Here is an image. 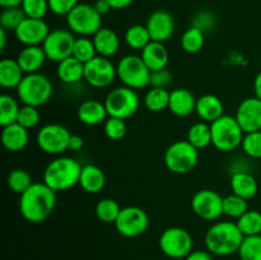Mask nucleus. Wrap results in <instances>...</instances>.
Listing matches in <instances>:
<instances>
[{"mask_svg":"<svg viewBox=\"0 0 261 260\" xmlns=\"http://www.w3.org/2000/svg\"><path fill=\"white\" fill-rule=\"evenodd\" d=\"M56 206V191L45 183H33L19 195V211L30 223H42Z\"/></svg>","mask_w":261,"mask_h":260,"instance_id":"1","label":"nucleus"},{"mask_svg":"<svg viewBox=\"0 0 261 260\" xmlns=\"http://www.w3.org/2000/svg\"><path fill=\"white\" fill-rule=\"evenodd\" d=\"M245 236L234 222H217L206 231L204 241L212 255L228 256L239 251Z\"/></svg>","mask_w":261,"mask_h":260,"instance_id":"2","label":"nucleus"},{"mask_svg":"<svg viewBox=\"0 0 261 260\" xmlns=\"http://www.w3.org/2000/svg\"><path fill=\"white\" fill-rule=\"evenodd\" d=\"M83 166L71 157H58L51 161L43 171V183L53 190L65 191L79 185Z\"/></svg>","mask_w":261,"mask_h":260,"instance_id":"3","label":"nucleus"},{"mask_svg":"<svg viewBox=\"0 0 261 260\" xmlns=\"http://www.w3.org/2000/svg\"><path fill=\"white\" fill-rule=\"evenodd\" d=\"M53 83L45 74H25L17 88L18 98L23 105L41 107L47 103L53 96Z\"/></svg>","mask_w":261,"mask_h":260,"instance_id":"4","label":"nucleus"},{"mask_svg":"<svg viewBox=\"0 0 261 260\" xmlns=\"http://www.w3.org/2000/svg\"><path fill=\"white\" fill-rule=\"evenodd\" d=\"M212 144L221 152H232L242 144L245 133L236 117L223 115L211 124Z\"/></svg>","mask_w":261,"mask_h":260,"instance_id":"5","label":"nucleus"},{"mask_svg":"<svg viewBox=\"0 0 261 260\" xmlns=\"http://www.w3.org/2000/svg\"><path fill=\"white\" fill-rule=\"evenodd\" d=\"M199 161V149L189 140H176L166 149L163 162L171 172L184 175L195 168Z\"/></svg>","mask_w":261,"mask_h":260,"instance_id":"6","label":"nucleus"},{"mask_svg":"<svg viewBox=\"0 0 261 260\" xmlns=\"http://www.w3.org/2000/svg\"><path fill=\"white\" fill-rule=\"evenodd\" d=\"M65 19L69 30L81 37H91L102 28V15L94 5L87 3H79Z\"/></svg>","mask_w":261,"mask_h":260,"instance_id":"7","label":"nucleus"},{"mask_svg":"<svg viewBox=\"0 0 261 260\" xmlns=\"http://www.w3.org/2000/svg\"><path fill=\"white\" fill-rule=\"evenodd\" d=\"M117 78L121 81L125 87L133 89H143L147 86H150V74L145 63L143 61L142 56L138 55H126L116 65Z\"/></svg>","mask_w":261,"mask_h":260,"instance_id":"8","label":"nucleus"},{"mask_svg":"<svg viewBox=\"0 0 261 260\" xmlns=\"http://www.w3.org/2000/svg\"><path fill=\"white\" fill-rule=\"evenodd\" d=\"M110 117L126 120L135 115L140 105L137 91L129 87H117L107 93L103 101Z\"/></svg>","mask_w":261,"mask_h":260,"instance_id":"9","label":"nucleus"},{"mask_svg":"<svg viewBox=\"0 0 261 260\" xmlns=\"http://www.w3.org/2000/svg\"><path fill=\"white\" fill-rule=\"evenodd\" d=\"M160 249L171 259H185L193 251V237L181 227L165 229L158 240Z\"/></svg>","mask_w":261,"mask_h":260,"instance_id":"10","label":"nucleus"},{"mask_svg":"<svg viewBox=\"0 0 261 260\" xmlns=\"http://www.w3.org/2000/svg\"><path fill=\"white\" fill-rule=\"evenodd\" d=\"M71 133L60 124L43 125L37 133L36 142L38 148L47 154H63L69 150Z\"/></svg>","mask_w":261,"mask_h":260,"instance_id":"11","label":"nucleus"},{"mask_svg":"<svg viewBox=\"0 0 261 260\" xmlns=\"http://www.w3.org/2000/svg\"><path fill=\"white\" fill-rule=\"evenodd\" d=\"M116 231L124 237H138L144 233L149 227V217L140 206L129 205L121 208L115 222Z\"/></svg>","mask_w":261,"mask_h":260,"instance_id":"12","label":"nucleus"},{"mask_svg":"<svg viewBox=\"0 0 261 260\" xmlns=\"http://www.w3.org/2000/svg\"><path fill=\"white\" fill-rule=\"evenodd\" d=\"M75 40L76 38L74 37V33L70 30L59 28V30L50 31L48 36L41 46L45 51L47 60L59 64L60 61L73 56Z\"/></svg>","mask_w":261,"mask_h":260,"instance_id":"13","label":"nucleus"},{"mask_svg":"<svg viewBox=\"0 0 261 260\" xmlns=\"http://www.w3.org/2000/svg\"><path fill=\"white\" fill-rule=\"evenodd\" d=\"M117 76L116 65L110 59L98 56L84 64V81L94 88H106Z\"/></svg>","mask_w":261,"mask_h":260,"instance_id":"14","label":"nucleus"},{"mask_svg":"<svg viewBox=\"0 0 261 260\" xmlns=\"http://www.w3.org/2000/svg\"><path fill=\"white\" fill-rule=\"evenodd\" d=\"M223 199L217 191L203 189L194 194L191 199V209L199 218L216 221L223 216Z\"/></svg>","mask_w":261,"mask_h":260,"instance_id":"15","label":"nucleus"},{"mask_svg":"<svg viewBox=\"0 0 261 260\" xmlns=\"http://www.w3.org/2000/svg\"><path fill=\"white\" fill-rule=\"evenodd\" d=\"M48 33L50 30L47 23L43 19H35V18H25L14 31V36L18 42L23 43L24 46H41Z\"/></svg>","mask_w":261,"mask_h":260,"instance_id":"16","label":"nucleus"},{"mask_svg":"<svg viewBox=\"0 0 261 260\" xmlns=\"http://www.w3.org/2000/svg\"><path fill=\"white\" fill-rule=\"evenodd\" d=\"M234 117L245 134L261 130V99L257 97L244 99L237 107Z\"/></svg>","mask_w":261,"mask_h":260,"instance_id":"17","label":"nucleus"},{"mask_svg":"<svg viewBox=\"0 0 261 260\" xmlns=\"http://www.w3.org/2000/svg\"><path fill=\"white\" fill-rule=\"evenodd\" d=\"M147 28L152 41L165 43L175 32V19L167 10H155L148 17Z\"/></svg>","mask_w":261,"mask_h":260,"instance_id":"18","label":"nucleus"},{"mask_svg":"<svg viewBox=\"0 0 261 260\" xmlns=\"http://www.w3.org/2000/svg\"><path fill=\"white\" fill-rule=\"evenodd\" d=\"M196 97L190 89L176 88L170 92L168 110L178 117H188L196 110Z\"/></svg>","mask_w":261,"mask_h":260,"instance_id":"19","label":"nucleus"},{"mask_svg":"<svg viewBox=\"0 0 261 260\" xmlns=\"http://www.w3.org/2000/svg\"><path fill=\"white\" fill-rule=\"evenodd\" d=\"M76 115H78L79 121L88 126L102 124L110 117L103 102L97 101V99H86L82 102L79 105Z\"/></svg>","mask_w":261,"mask_h":260,"instance_id":"20","label":"nucleus"},{"mask_svg":"<svg viewBox=\"0 0 261 260\" xmlns=\"http://www.w3.org/2000/svg\"><path fill=\"white\" fill-rule=\"evenodd\" d=\"M30 140L28 129L23 127L22 125L14 122V124L7 125L2 130V143L4 148L9 152H20L24 149Z\"/></svg>","mask_w":261,"mask_h":260,"instance_id":"21","label":"nucleus"},{"mask_svg":"<svg viewBox=\"0 0 261 260\" xmlns=\"http://www.w3.org/2000/svg\"><path fill=\"white\" fill-rule=\"evenodd\" d=\"M195 112L203 121L212 124L224 115V105L214 94H203L196 99Z\"/></svg>","mask_w":261,"mask_h":260,"instance_id":"22","label":"nucleus"},{"mask_svg":"<svg viewBox=\"0 0 261 260\" xmlns=\"http://www.w3.org/2000/svg\"><path fill=\"white\" fill-rule=\"evenodd\" d=\"M46 60L42 46H24L17 56L18 64L25 74L38 73Z\"/></svg>","mask_w":261,"mask_h":260,"instance_id":"23","label":"nucleus"},{"mask_svg":"<svg viewBox=\"0 0 261 260\" xmlns=\"http://www.w3.org/2000/svg\"><path fill=\"white\" fill-rule=\"evenodd\" d=\"M140 56L150 71L167 68L168 60H170V54H168L165 43L155 42V41L148 43L142 50Z\"/></svg>","mask_w":261,"mask_h":260,"instance_id":"24","label":"nucleus"},{"mask_svg":"<svg viewBox=\"0 0 261 260\" xmlns=\"http://www.w3.org/2000/svg\"><path fill=\"white\" fill-rule=\"evenodd\" d=\"M97 55L103 58H112L116 55L120 48V38L115 31L111 28L102 27L94 36H92Z\"/></svg>","mask_w":261,"mask_h":260,"instance_id":"25","label":"nucleus"},{"mask_svg":"<svg viewBox=\"0 0 261 260\" xmlns=\"http://www.w3.org/2000/svg\"><path fill=\"white\" fill-rule=\"evenodd\" d=\"M79 185L86 193L97 194L106 185V176L98 166L86 165L82 168Z\"/></svg>","mask_w":261,"mask_h":260,"instance_id":"26","label":"nucleus"},{"mask_svg":"<svg viewBox=\"0 0 261 260\" xmlns=\"http://www.w3.org/2000/svg\"><path fill=\"white\" fill-rule=\"evenodd\" d=\"M231 189L232 194L250 200L257 194L259 186H257L256 178L251 173L246 171H236L231 176Z\"/></svg>","mask_w":261,"mask_h":260,"instance_id":"27","label":"nucleus"},{"mask_svg":"<svg viewBox=\"0 0 261 260\" xmlns=\"http://www.w3.org/2000/svg\"><path fill=\"white\" fill-rule=\"evenodd\" d=\"M24 75L17 59H3L0 61V86L3 88L17 89Z\"/></svg>","mask_w":261,"mask_h":260,"instance_id":"28","label":"nucleus"},{"mask_svg":"<svg viewBox=\"0 0 261 260\" xmlns=\"http://www.w3.org/2000/svg\"><path fill=\"white\" fill-rule=\"evenodd\" d=\"M56 74L58 78L65 84L79 83L82 79H84V64L74 56H70L58 64Z\"/></svg>","mask_w":261,"mask_h":260,"instance_id":"29","label":"nucleus"},{"mask_svg":"<svg viewBox=\"0 0 261 260\" xmlns=\"http://www.w3.org/2000/svg\"><path fill=\"white\" fill-rule=\"evenodd\" d=\"M196 149H204L212 144V129L211 124L205 121L196 122L191 125L188 132V139Z\"/></svg>","mask_w":261,"mask_h":260,"instance_id":"30","label":"nucleus"},{"mask_svg":"<svg viewBox=\"0 0 261 260\" xmlns=\"http://www.w3.org/2000/svg\"><path fill=\"white\" fill-rule=\"evenodd\" d=\"M125 42L133 50L142 51L149 42H152L147 25L133 24L125 32Z\"/></svg>","mask_w":261,"mask_h":260,"instance_id":"31","label":"nucleus"},{"mask_svg":"<svg viewBox=\"0 0 261 260\" xmlns=\"http://www.w3.org/2000/svg\"><path fill=\"white\" fill-rule=\"evenodd\" d=\"M20 107L22 106H19L14 97L10 94H2L0 96V125L4 127L7 125L17 122Z\"/></svg>","mask_w":261,"mask_h":260,"instance_id":"32","label":"nucleus"},{"mask_svg":"<svg viewBox=\"0 0 261 260\" xmlns=\"http://www.w3.org/2000/svg\"><path fill=\"white\" fill-rule=\"evenodd\" d=\"M205 43V32L191 25L181 36V47L188 54H196L201 51Z\"/></svg>","mask_w":261,"mask_h":260,"instance_id":"33","label":"nucleus"},{"mask_svg":"<svg viewBox=\"0 0 261 260\" xmlns=\"http://www.w3.org/2000/svg\"><path fill=\"white\" fill-rule=\"evenodd\" d=\"M170 92L166 88H153L145 93L144 106L152 112H161L168 109Z\"/></svg>","mask_w":261,"mask_h":260,"instance_id":"34","label":"nucleus"},{"mask_svg":"<svg viewBox=\"0 0 261 260\" xmlns=\"http://www.w3.org/2000/svg\"><path fill=\"white\" fill-rule=\"evenodd\" d=\"M120 212H121V206L111 198L101 199L96 205L97 218L105 223H115Z\"/></svg>","mask_w":261,"mask_h":260,"instance_id":"35","label":"nucleus"},{"mask_svg":"<svg viewBox=\"0 0 261 260\" xmlns=\"http://www.w3.org/2000/svg\"><path fill=\"white\" fill-rule=\"evenodd\" d=\"M237 226L245 237L261 233V213L257 211H247L237 219Z\"/></svg>","mask_w":261,"mask_h":260,"instance_id":"36","label":"nucleus"},{"mask_svg":"<svg viewBox=\"0 0 261 260\" xmlns=\"http://www.w3.org/2000/svg\"><path fill=\"white\" fill-rule=\"evenodd\" d=\"M8 186L12 191L15 194H23L31 185L33 184L32 176L27 170L23 168H15V170L10 171L7 178Z\"/></svg>","mask_w":261,"mask_h":260,"instance_id":"37","label":"nucleus"},{"mask_svg":"<svg viewBox=\"0 0 261 260\" xmlns=\"http://www.w3.org/2000/svg\"><path fill=\"white\" fill-rule=\"evenodd\" d=\"M237 252L240 260H261V235L245 237Z\"/></svg>","mask_w":261,"mask_h":260,"instance_id":"38","label":"nucleus"},{"mask_svg":"<svg viewBox=\"0 0 261 260\" xmlns=\"http://www.w3.org/2000/svg\"><path fill=\"white\" fill-rule=\"evenodd\" d=\"M25 14L20 7H10L3 8L2 14H0V25L7 31L14 32L18 25L25 19Z\"/></svg>","mask_w":261,"mask_h":260,"instance_id":"39","label":"nucleus"},{"mask_svg":"<svg viewBox=\"0 0 261 260\" xmlns=\"http://www.w3.org/2000/svg\"><path fill=\"white\" fill-rule=\"evenodd\" d=\"M247 211H249V204H247L246 199L241 198V196L231 194L223 199V214L231 217V218L239 219Z\"/></svg>","mask_w":261,"mask_h":260,"instance_id":"40","label":"nucleus"},{"mask_svg":"<svg viewBox=\"0 0 261 260\" xmlns=\"http://www.w3.org/2000/svg\"><path fill=\"white\" fill-rule=\"evenodd\" d=\"M73 56L82 61L83 64H87L97 56L96 47H94L93 40L89 37H79L75 40L74 43Z\"/></svg>","mask_w":261,"mask_h":260,"instance_id":"41","label":"nucleus"},{"mask_svg":"<svg viewBox=\"0 0 261 260\" xmlns=\"http://www.w3.org/2000/svg\"><path fill=\"white\" fill-rule=\"evenodd\" d=\"M20 8L24 12L25 17L35 19H43L50 10L48 0H23Z\"/></svg>","mask_w":261,"mask_h":260,"instance_id":"42","label":"nucleus"},{"mask_svg":"<svg viewBox=\"0 0 261 260\" xmlns=\"http://www.w3.org/2000/svg\"><path fill=\"white\" fill-rule=\"evenodd\" d=\"M241 147L249 157L261 158V130L246 133Z\"/></svg>","mask_w":261,"mask_h":260,"instance_id":"43","label":"nucleus"},{"mask_svg":"<svg viewBox=\"0 0 261 260\" xmlns=\"http://www.w3.org/2000/svg\"><path fill=\"white\" fill-rule=\"evenodd\" d=\"M41 120L40 111H38V107L35 106H28V105H23L20 107L19 115H18V124L22 125L25 129L31 130L33 127H36L38 125Z\"/></svg>","mask_w":261,"mask_h":260,"instance_id":"44","label":"nucleus"},{"mask_svg":"<svg viewBox=\"0 0 261 260\" xmlns=\"http://www.w3.org/2000/svg\"><path fill=\"white\" fill-rule=\"evenodd\" d=\"M105 134L111 140H121L126 135V124L125 120L119 117H109L103 122Z\"/></svg>","mask_w":261,"mask_h":260,"instance_id":"45","label":"nucleus"},{"mask_svg":"<svg viewBox=\"0 0 261 260\" xmlns=\"http://www.w3.org/2000/svg\"><path fill=\"white\" fill-rule=\"evenodd\" d=\"M79 3V0H48V7L54 14L66 17Z\"/></svg>","mask_w":261,"mask_h":260,"instance_id":"46","label":"nucleus"},{"mask_svg":"<svg viewBox=\"0 0 261 260\" xmlns=\"http://www.w3.org/2000/svg\"><path fill=\"white\" fill-rule=\"evenodd\" d=\"M172 82V74L167 70V68L161 69V70L152 71L150 74V86L153 88H166L170 86Z\"/></svg>","mask_w":261,"mask_h":260,"instance_id":"47","label":"nucleus"},{"mask_svg":"<svg viewBox=\"0 0 261 260\" xmlns=\"http://www.w3.org/2000/svg\"><path fill=\"white\" fill-rule=\"evenodd\" d=\"M214 22H216V19H214L213 14H211V13L208 12H201L194 18L193 25L194 27L199 28V30H201L203 32H206L208 30L213 28Z\"/></svg>","mask_w":261,"mask_h":260,"instance_id":"48","label":"nucleus"},{"mask_svg":"<svg viewBox=\"0 0 261 260\" xmlns=\"http://www.w3.org/2000/svg\"><path fill=\"white\" fill-rule=\"evenodd\" d=\"M185 260H213V256L208 250H194L185 257Z\"/></svg>","mask_w":261,"mask_h":260,"instance_id":"49","label":"nucleus"},{"mask_svg":"<svg viewBox=\"0 0 261 260\" xmlns=\"http://www.w3.org/2000/svg\"><path fill=\"white\" fill-rule=\"evenodd\" d=\"M83 144L84 140L81 135L71 134L70 142H69V150H71V152H78V150H81L83 148Z\"/></svg>","mask_w":261,"mask_h":260,"instance_id":"50","label":"nucleus"},{"mask_svg":"<svg viewBox=\"0 0 261 260\" xmlns=\"http://www.w3.org/2000/svg\"><path fill=\"white\" fill-rule=\"evenodd\" d=\"M94 8H96V10L102 15V17L106 14H109L110 10H112L111 5L109 4V2H107V0H97L96 4H94Z\"/></svg>","mask_w":261,"mask_h":260,"instance_id":"51","label":"nucleus"},{"mask_svg":"<svg viewBox=\"0 0 261 260\" xmlns=\"http://www.w3.org/2000/svg\"><path fill=\"white\" fill-rule=\"evenodd\" d=\"M109 4L111 5L112 9L115 10H121L127 8L129 5H132L134 3V0H107Z\"/></svg>","mask_w":261,"mask_h":260,"instance_id":"52","label":"nucleus"},{"mask_svg":"<svg viewBox=\"0 0 261 260\" xmlns=\"http://www.w3.org/2000/svg\"><path fill=\"white\" fill-rule=\"evenodd\" d=\"M254 92H255V97L261 99V71L256 74L254 81Z\"/></svg>","mask_w":261,"mask_h":260,"instance_id":"53","label":"nucleus"},{"mask_svg":"<svg viewBox=\"0 0 261 260\" xmlns=\"http://www.w3.org/2000/svg\"><path fill=\"white\" fill-rule=\"evenodd\" d=\"M23 0H0V5L3 8H10V7H20Z\"/></svg>","mask_w":261,"mask_h":260,"instance_id":"54","label":"nucleus"},{"mask_svg":"<svg viewBox=\"0 0 261 260\" xmlns=\"http://www.w3.org/2000/svg\"><path fill=\"white\" fill-rule=\"evenodd\" d=\"M0 35H2V45H0V50H4L5 43H7V30L0 28Z\"/></svg>","mask_w":261,"mask_h":260,"instance_id":"55","label":"nucleus"},{"mask_svg":"<svg viewBox=\"0 0 261 260\" xmlns=\"http://www.w3.org/2000/svg\"><path fill=\"white\" fill-rule=\"evenodd\" d=\"M260 64H261V55H260Z\"/></svg>","mask_w":261,"mask_h":260,"instance_id":"56","label":"nucleus"}]
</instances>
